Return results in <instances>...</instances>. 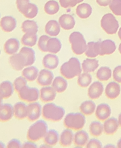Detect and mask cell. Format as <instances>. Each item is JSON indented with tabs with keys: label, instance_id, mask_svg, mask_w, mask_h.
Returning a JSON list of instances; mask_svg holds the SVG:
<instances>
[{
	"label": "cell",
	"instance_id": "cell-40",
	"mask_svg": "<svg viewBox=\"0 0 121 148\" xmlns=\"http://www.w3.org/2000/svg\"><path fill=\"white\" fill-rule=\"evenodd\" d=\"M44 10L46 14H50V15L56 14L59 11L58 3L54 0H50L46 3L44 6Z\"/></svg>",
	"mask_w": 121,
	"mask_h": 148
},
{
	"label": "cell",
	"instance_id": "cell-35",
	"mask_svg": "<svg viewBox=\"0 0 121 148\" xmlns=\"http://www.w3.org/2000/svg\"><path fill=\"white\" fill-rule=\"evenodd\" d=\"M59 140L58 133L55 130H49L47 132L46 135L45 136L44 142L46 144H48L49 146H53L58 143Z\"/></svg>",
	"mask_w": 121,
	"mask_h": 148
},
{
	"label": "cell",
	"instance_id": "cell-17",
	"mask_svg": "<svg viewBox=\"0 0 121 148\" xmlns=\"http://www.w3.org/2000/svg\"><path fill=\"white\" fill-rule=\"evenodd\" d=\"M104 90V87L101 82L95 81L91 84L88 90V96L90 99H98L101 96Z\"/></svg>",
	"mask_w": 121,
	"mask_h": 148
},
{
	"label": "cell",
	"instance_id": "cell-4",
	"mask_svg": "<svg viewBox=\"0 0 121 148\" xmlns=\"http://www.w3.org/2000/svg\"><path fill=\"white\" fill-rule=\"evenodd\" d=\"M86 123L84 114L82 112L77 113H69L65 118L64 125L67 128L73 130H80L83 128Z\"/></svg>",
	"mask_w": 121,
	"mask_h": 148
},
{
	"label": "cell",
	"instance_id": "cell-18",
	"mask_svg": "<svg viewBox=\"0 0 121 148\" xmlns=\"http://www.w3.org/2000/svg\"><path fill=\"white\" fill-rule=\"evenodd\" d=\"M103 126H104V132H105V134H108V135L114 134L119 128L118 120L116 119L115 118L107 119L105 120Z\"/></svg>",
	"mask_w": 121,
	"mask_h": 148
},
{
	"label": "cell",
	"instance_id": "cell-11",
	"mask_svg": "<svg viewBox=\"0 0 121 148\" xmlns=\"http://www.w3.org/2000/svg\"><path fill=\"white\" fill-rule=\"evenodd\" d=\"M17 21L12 16H5L0 20V27L6 33H10L16 28Z\"/></svg>",
	"mask_w": 121,
	"mask_h": 148
},
{
	"label": "cell",
	"instance_id": "cell-31",
	"mask_svg": "<svg viewBox=\"0 0 121 148\" xmlns=\"http://www.w3.org/2000/svg\"><path fill=\"white\" fill-rule=\"evenodd\" d=\"M52 87L58 93H62L65 90H66L67 87V82L66 79H65L64 77L58 76V77H56L53 80Z\"/></svg>",
	"mask_w": 121,
	"mask_h": 148
},
{
	"label": "cell",
	"instance_id": "cell-10",
	"mask_svg": "<svg viewBox=\"0 0 121 148\" xmlns=\"http://www.w3.org/2000/svg\"><path fill=\"white\" fill-rule=\"evenodd\" d=\"M54 75L52 71L47 69H42L39 72V75L36 82L39 85L46 87V86H49L52 84Z\"/></svg>",
	"mask_w": 121,
	"mask_h": 148
},
{
	"label": "cell",
	"instance_id": "cell-2",
	"mask_svg": "<svg viewBox=\"0 0 121 148\" xmlns=\"http://www.w3.org/2000/svg\"><path fill=\"white\" fill-rule=\"evenodd\" d=\"M48 132V125L43 120L36 121L29 128L27 138L31 141H38L45 138Z\"/></svg>",
	"mask_w": 121,
	"mask_h": 148
},
{
	"label": "cell",
	"instance_id": "cell-39",
	"mask_svg": "<svg viewBox=\"0 0 121 148\" xmlns=\"http://www.w3.org/2000/svg\"><path fill=\"white\" fill-rule=\"evenodd\" d=\"M96 77L99 81H106L111 77V70L108 67H101L97 71Z\"/></svg>",
	"mask_w": 121,
	"mask_h": 148
},
{
	"label": "cell",
	"instance_id": "cell-6",
	"mask_svg": "<svg viewBox=\"0 0 121 148\" xmlns=\"http://www.w3.org/2000/svg\"><path fill=\"white\" fill-rule=\"evenodd\" d=\"M101 26L107 34H114L119 28V24L112 14H106L102 17Z\"/></svg>",
	"mask_w": 121,
	"mask_h": 148
},
{
	"label": "cell",
	"instance_id": "cell-38",
	"mask_svg": "<svg viewBox=\"0 0 121 148\" xmlns=\"http://www.w3.org/2000/svg\"><path fill=\"white\" fill-rule=\"evenodd\" d=\"M81 112L86 116H90L95 112V103L94 102L91 100H87V101L83 102L80 105V107Z\"/></svg>",
	"mask_w": 121,
	"mask_h": 148
},
{
	"label": "cell",
	"instance_id": "cell-29",
	"mask_svg": "<svg viewBox=\"0 0 121 148\" xmlns=\"http://www.w3.org/2000/svg\"><path fill=\"white\" fill-rule=\"evenodd\" d=\"M20 53H22L26 58L27 66H31L35 62L36 56H35L34 50L32 48L29 47H24L20 49Z\"/></svg>",
	"mask_w": 121,
	"mask_h": 148
},
{
	"label": "cell",
	"instance_id": "cell-37",
	"mask_svg": "<svg viewBox=\"0 0 121 148\" xmlns=\"http://www.w3.org/2000/svg\"><path fill=\"white\" fill-rule=\"evenodd\" d=\"M38 37L36 34H24L21 38V43L24 47H32L36 44Z\"/></svg>",
	"mask_w": 121,
	"mask_h": 148
},
{
	"label": "cell",
	"instance_id": "cell-15",
	"mask_svg": "<svg viewBox=\"0 0 121 148\" xmlns=\"http://www.w3.org/2000/svg\"><path fill=\"white\" fill-rule=\"evenodd\" d=\"M20 48V42L16 38H10L4 44V52L8 55H13L18 53Z\"/></svg>",
	"mask_w": 121,
	"mask_h": 148
},
{
	"label": "cell",
	"instance_id": "cell-51",
	"mask_svg": "<svg viewBox=\"0 0 121 148\" xmlns=\"http://www.w3.org/2000/svg\"><path fill=\"white\" fill-rule=\"evenodd\" d=\"M112 0H96L97 3L101 6H107L109 5Z\"/></svg>",
	"mask_w": 121,
	"mask_h": 148
},
{
	"label": "cell",
	"instance_id": "cell-57",
	"mask_svg": "<svg viewBox=\"0 0 121 148\" xmlns=\"http://www.w3.org/2000/svg\"><path fill=\"white\" fill-rule=\"evenodd\" d=\"M118 36H119L120 39V40H121V27H120V28L119 31H118Z\"/></svg>",
	"mask_w": 121,
	"mask_h": 148
},
{
	"label": "cell",
	"instance_id": "cell-5",
	"mask_svg": "<svg viewBox=\"0 0 121 148\" xmlns=\"http://www.w3.org/2000/svg\"><path fill=\"white\" fill-rule=\"evenodd\" d=\"M69 41L71 44L72 51L77 55H81L86 52L87 48L86 42L84 37L80 32L72 33L69 37Z\"/></svg>",
	"mask_w": 121,
	"mask_h": 148
},
{
	"label": "cell",
	"instance_id": "cell-48",
	"mask_svg": "<svg viewBox=\"0 0 121 148\" xmlns=\"http://www.w3.org/2000/svg\"><path fill=\"white\" fill-rule=\"evenodd\" d=\"M87 148H101L102 144L97 139H91L86 145Z\"/></svg>",
	"mask_w": 121,
	"mask_h": 148
},
{
	"label": "cell",
	"instance_id": "cell-34",
	"mask_svg": "<svg viewBox=\"0 0 121 148\" xmlns=\"http://www.w3.org/2000/svg\"><path fill=\"white\" fill-rule=\"evenodd\" d=\"M77 14L80 18H87L92 14V7L87 3H83L78 5L77 8Z\"/></svg>",
	"mask_w": 121,
	"mask_h": 148
},
{
	"label": "cell",
	"instance_id": "cell-16",
	"mask_svg": "<svg viewBox=\"0 0 121 148\" xmlns=\"http://www.w3.org/2000/svg\"><path fill=\"white\" fill-rule=\"evenodd\" d=\"M14 117L18 120H23L27 117L28 107L22 102H18L14 106Z\"/></svg>",
	"mask_w": 121,
	"mask_h": 148
},
{
	"label": "cell",
	"instance_id": "cell-19",
	"mask_svg": "<svg viewBox=\"0 0 121 148\" xmlns=\"http://www.w3.org/2000/svg\"><path fill=\"white\" fill-rule=\"evenodd\" d=\"M59 63L58 57L53 53L52 54H47L44 56L42 59V65L46 69H54L58 67Z\"/></svg>",
	"mask_w": 121,
	"mask_h": 148
},
{
	"label": "cell",
	"instance_id": "cell-49",
	"mask_svg": "<svg viewBox=\"0 0 121 148\" xmlns=\"http://www.w3.org/2000/svg\"><path fill=\"white\" fill-rule=\"evenodd\" d=\"M113 77L117 83H121V65L115 68L113 72Z\"/></svg>",
	"mask_w": 121,
	"mask_h": 148
},
{
	"label": "cell",
	"instance_id": "cell-32",
	"mask_svg": "<svg viewBox=\"0 0 121 148\" xmlns=\"http://www.w3.org/2000/svg\"><path fill=\"white\" fill-rule=\"evenodd\" d=\"M99 67V60L95 59H86L82 64V69L83 72H92Z\"/></svg>",
	"mask_w": 121,
	"mask_h": 148
},
{
	"label": "cell",
	"instance_id": "cell-50",
	"mask_svg": "<svg viewBox=\"0 0 121 148\" xmlns=\"http://www.w3.org/2000/svg\"><path fill=\"white\" fill-rule=\"evenodd\" d=\"M7 147L8 148H20L22 147V144L20 143V140H18V139H12L8 143Z\"/></svg>",
	"mask_w": 121,
	"mask_h": 148
},
{
	"label": "cell",
	"instance_id": "cell-25",
	"mask_svg": "<svg viewBox=\"0 0 121 148\" xmlns=\"http://www.w3.org/2000/svg\"><path fill=\"white\" fill-rule=\"evenodd\" d=\"M60 25L56 21H49L45 27V31L48 36L55 37L60 33Z\"/></svg>",
	"mask_w": 121,
	"mask_h": 148
},
{
	"label": "cell",
	"instance_id": "cell-44",
	"mask_svg": "<svg viewBox=\"0 0 121 148\" xmlns=\"http://www.w3.org/2000/svg\"><path fill=\"white\" fill-rule=\"evenodd\" d=\"M27 85V80L23 76H20V77H17L16 79L14 80V90L17 93L20 91L22 87H24V86Z\"/></svg>",
	"mask_w": 121,
	"mask_h": 148
},
{
	"label": "cell",
	"instance_id": "cell-20",
	"mask_svg": "<svg viewBox=\"0 0 121 148\" xmlns=\"http://www.w3.org/2000/svg\"><path fill=\"white\" fill-rule=\"evenodd\" d=\"M116 49V45L114 42L111 40H106L100 42V53L99 56L110 55L112 54Z\"/></svg>",
	"mask_w": 121,
	"mask_h": 148
},
{
	"label": "cell",
	"instance_id": "cell-42",
	"mask_svg": "<svg viewBox=\"0 0 121 148\" xmlns=\"http://www.w3.org/2000/svg\"><path fill=\"white\" fill-rule=\"evenodd\" d=\"M91 82H92V76L89 73L83 72L78 76L77 83L80 87H87L89 84H91Z\"/></svg>",
	"mask_w": 121,
	"mask_h": 148
},
{
	"label": "cell",
	"instance_id": "cell-33",
	"mask_svg": "<svg viewBox=\"0 0 121 148\" xmlns=\"http://www.w3.org/2000/svg\"><path fill=\"white\" fill-rule=\"evenodd\" d=\"M61 49V43L58 38L50 37L47 43V49L48 52L53 54H56Z\"/></svg>",
	"mask_w": 121,
	"mask_h": 148
},
{
	"label": "cell",
	"instance_id": "cell-27",
	"mask_svg": "<svg viewBox=\"0 0 121 148\" xmlns=\"http://www.w3.org/2000/svg\"><path fill=\"white\" fill-rule=\"evenodd\" d=\"M89 141V134L85 131H79L74 134L73 142L77 147H83Z\"/></svg>",
	"mask_w": 121,
	"mask_h": 148
},
{
	"label": "cell",
	"instance_id": "cell-46",
	"mask_svg": "<svg viewBox=\"0 0 121 148\" xmlns=\"http://www.w3.org/2000/svg\"><path fill=\"white\" fill-rule=\"evenodd\" d=\"M77 3V0H60V5L65 8L74 7Z\"/></svg>",
	"mask_w": 121,
	"mask_h": 148
},
{
	"label": "cell",
	"instance_id": "cell-47",
	"mask_svg": "<svg viewBox=\"0 0 121 148\" xmlns=\"http://www.w3.org/2000/svg\"><path fill=\"white\" fill-rule=\"evenodd\" d=\"M30 3V0H16V5L18 10L20 13L23 12V11L25 7Z\"/></svg>",
	"mask_w": 121,
	"mask_h": 148
},
{
	"label": "cell",
	"instance_id": "cell-55",
	"mask_svg": "<svg viewBox=\"0 0 121 148\" xmlns=\"http://www.w3.org/2000/svg\"><path fill=\"white\" fill-rule=\"evenodd\" d=\"M117 147L121 148V139H120L118 142H117Z\"/></svg>",
	"mask_w": 121,
	"mask_h": 148
},
{
	"label": "cell",
	"instance_id": "cell-9",
	"mask_svg": "<svg viewBox=\"0 0 121 148\" xmlns=\"http://www.w3.org/2000/svg\"><path fill=\"white\" fill-rule=\"evenodd\" d=\"M28 113H27V119L30 122H34L39 119L42 113V106L39 103L33 102L30 103L28 106Z\"/></svg>",
	"mask_w": 121,
	"mask_h": 148
},
{
	"label": "cell",
	"instance_id": "cell-26",
	"mask_svg": "<svg viewBox=\"0 0 121 148\" xmlns=\"http://www.w3.org/2000/svg\"><path fill=\"white\" fill-rule=\"evenodd\" d=\"M86 56L89 58H95L100 53V42H89L87 43Z\"/></svg>",
	"mask_w": 121,
	"mask_h": 148
},
{
	"label": "cell",
	"instance_id": "cell-59",
	"mask_svg": "<svg viewBox=\"0 0 121 148\" xmlns=\"http://www.w3.org/2000/svg\"><path fill=\"white\" fill-rule=\"evenodd\" d=\"M83 1V0H77V2H78V3H80V2H82Z\"/></svg>",
	"mask_w": 121,
	"mask_h": 148
},
{
	"label": "cell",
	"instance_id": "cell-8",
	"mask_svg": "<svg viewBox=\"0 0 121 148\" xmlns=\"http://www.w3.org/2000/svg\"><path fill=\"white\" fill-rule=\"evenodd\" d=\"M9 64L15 71H21L27 66V59L21 53H15L9 57Z\"/></svg>",
	"mask_w": 121,
	"mask_h": 148
},
{
	"label": "cell",
	"instance_id": "cell-1",
	"mask_svg": "<svg viewBox=\"0 0 121 148\" xmlns=\"http://www.w3.org/2000/svg\"><path fill=\"white\" fill-rule=\"evenodd\" d=\"M82 67L80 62L77 58H71L68 62H65L61 65L60 72L63 77L67 79H72L74 77L79 76L82 73Z\"/></svg>",
	"mask_w": 121,
	"mask_h": 148
},
{
	"label": "cell",
	"instance_id": "cell-3",
	"mask_svg": "<svg viewBox=\"0 0 121 148\" xmlns=\"http://www.w3.org/2000/svg\"><path fill=\"white\" fill-rule=\"evenodd\" d=\"M65 114L64 108L58 106L54 103H46L42 108L43 119L51 122H59L62 119Z\"/></svg>",
	"mask_w": 121,
	"mask_h": 148
},
{
	"label": "cell",
	"instance_id": "cell-60",
	"mask_svg": "<svg viewBox=\"0 0 121 148\" xmlns=\"http://www.w3.org/2000/svg\"><path fill=\"white\" fill-rule=\"evenodd\" d=\"M0 55H1V50H0Z\"/></svg>",
	"mask_w": 121,
	"mask_h": 148
},
{
	"label": "cell",
	"instance_id": "cell-23",
	"mask_svg": "<svg viewBox=\"0 0 121 148\" xmlns=\"http://www.w3.org/2000/svg\"><path fill=\"white\" fill-rule=\"evenodd\" d=\"M14 90V84L9 81H5L0 84V91L2 92L4 99H8L12 96Z\"/></svg>",
	"mask_w": 121,
	"mask_h": 148
},
{
	"label": "cell",
	"instance_id": "cell-7",
	"mask_svg": "<svg viewBox=\"0 0 121 148\" xmlns=\"http://www.w3.org/2000/svg\"><path fill=\"white\" fill-rule=\"evenodd\" d=\"M20 99L27 103H33L38 100L39 98V91L37 88L30 87L27 85L24 86L18 93Z\"/></svg>",
	"mask_w": 121,
	"mask_h": 148
},
{
	"label": "cell",
	"instance_id": "cell-22",
	"mask_svg": "<svg viewBox=\"0 0 121 148\" xmlns=\"http://www.w3.org/2000/svg\"><path fill=\"white\" fill-rule=\"evenodd\" d=\"M58 23L64 30H71L75 26V20L71 14H65L59 18Z\"/></svg>",
	"mask_w": 121,
	"mask_h": 148
},
{
	"label": "cell",
	"instance_id": "cell-58",
	"mask_svg": "<svg viewBox=\"0 0 121 148\" xmlns=\"http://www.w3.org/2000/svg\"><path fill=\"white\" fill-rule=\"evenodd\" d=\"M119 52H120V53L121 54V43L120 44V46H119Z\"/></svg>",
	"mask_w": 121,
	"mask_h": 148
},
{
	"label": "cell",
	"instance_id": "cell-43",
	"mask_svg": "<svg viewBox=\"0 0 121 148\" xmlns=\"http://www.w3.org/2000/svg\"><path fill=\"white\" fill-rule=\"evenodd\" d=\"M110 9L116 15H121V0H112L109 5Z\"/></svg>",
	"mask_w": 121,
	"mask_h": 148
},
{
	"label": "cell",
	"instance_id": "cell-21",
	"mask_svg": "<svg viewBox=\"0 0 121 148\" xmlns=\"http://www.w3.org/2000/svg\"><path fill=\"white\" fill-rule=\"evenodd\" d=\"M120 86L117 82H111L106 87L105 95L109 99H115L120 95Z\"/></svg>",
	"mask_w": 121,
	"mask_h": 148
},
{
	"label": "cell",
	"instance_id": "cell-61",
	"mask_svg": "<svg viewBox=\"0 0 121 148\" xmlns=\"http://www.w3.org/2000/svg\"><path fill=\"white\" fill-rule=\"evenodd\" d=\"M0 15H1V14H0Z\"/></svg>",
	"mask_w": 121,
	"mask_h": 148
},
{
	"label": "cell",
	"instance_id": "cell-14",
	"mask_svg": "<svg viewBox=\"0 0 121 148\" xmlns=\"http://www.w3.org/2000/svg\"><path fill=\"white\" fill-rule=\"evenodd\" d=\"M111 114V107L106 103H101L98 106L95 111V116L100 121H105Z\"/></svg>",
	"mask_w": 121,
	"mask_h": 148
},
{
	"label": "cell",
	"instance_id": "cell-53",
	"mask_svg": "<svg viewBox=\"0 0 121 148\" xmlns=\"http://www.w3.org/2000/svg\"><path fill=\"white\" fill-rule=\"evenodd\" d=\"M3 99H4L3 95H2V92L0 91V109L2 108V105H3Z\"/></svg>",
	"mask_w": 121,
	"mask_h": 148
},
{
	"label": "cell",
	"instance_id": "cell-30",
	"mask_svg": "<svg viewBox=\"0 0 121 148\" xmlns=\"http://www.w3.org/2000/svg\"><path fill=\"white\" fill-rule=\"evenodd\" d=\"M21 30L24 34H36L38 32V25L34 21L26 20L22 23Z\"/></svg>",
	"mask_w": 121,
	"mask_h": 148
},
{
	"label": "cell",
	"instance_id": "cell-24",
	"mask_svg": "<svg viewBox=\"0 0 121 148\" xmlns=\"http://www.w3.org/2000/svg\"><path fill=\"white\" fill-rule=\"evenodd\" d=\"M73 138H74V135L72 131L70 128L65 129L60 134V139H59L60 145L63 147L70 146L73 141Z\"/></svg>",
	"mask_w": 121,
	"mask_h": 148
},
{
	"label": "cell",
	"instance_id": "cell-36",
	"mask_svg": "<svg viewBox=\"0 0 121 148\" xmlns=\"http://www.w3.org/2000/svg\"><path fill=\"white\" fill-rule=\"evenodd\" d=\"M23 14L25 18L29 19H32L37 15L38 14V7L33 3H29L23 11Z\"/></svg>",
	"mask_w": 121,
	"mask_h": 148
},
{
	"label": "cell",
	"instance_id": "cell-13",
	"mask_svg": "<svg viewBox=\"0 0 121 148\" xmlns=\"http://www.w3.org/2000/svg\"><path fill=\"white\" fill-rule=\"evenodd\" d=\"M39 97L41 100L44 103L52 102L56 97V91L52 87L46 86L40 90Z\"/></svg>",
	"mask_w": 121,
	"mask_h": 148
},
{
	"label": "cell",
	"instance_id": "cell-56",
	"mask_svg": "<svg viewBox=\"0 0 121 148\" xmlns=\"http://www.w3.org/2000/svg\"><path fill=\"white\" fill-rule=\"evenodd\" d=\"M4 147H5V145L4 143L0 142V148H4Z\"/></svg>",
	"mask_w": 121,
	"mask_h": 148
},
{
	"label": "cell",
	"instance_id": "cell-28",
	"mask_svg": "<svg viewBox=\"0 0 121 148\" xmlns=\"http://www.w3.org/2000/svg\"><path fill=\"white\" fill-rule=\"evenodd\" d=\"M39 75L38 69L34 66H29L22 70V76L28 81H33L37 79Z\"/></svg>",
	"mask_w": 121,
	"mask_h": 148
},
{
	"label": "cell",
	"instance_id": "cell-54",
	"mask_svg": "<svg viewBox=\"0 0 121 148\" xmlns=\"http://www.w3.org/2000/svg\"><path fill=\"white\" fill-rule=\"evenodd\" d=\"M118 123H119V125L121 127V113L119 115V117H118Z\"/></svg>",
	"mask_w": 121,
	"mask_h": 148
},
{
	"label": "cell",
	"instance_id": "cell-45",
	"mask_svg": "<svg viewBox=\"0 0 121 148\" xmlns=\"http://www.w3.org/2000/svg\"><path fill=\"white\" fill-rule=\"evenodd\" d=\"M50 39V37H48L47 35H42L39 37L38 40V47L43 53L48 52L47 49V43H48V40Z\"/></svg>",
	"mask_w": 121,
	"mask_h": 148
},
{
	"label": "cell",
	"instance_id": "cell-41",
	"mask_svg": "<svg viewBox=\"0 0 121 148\" xmlns=\"http://www.w3.org/2000/svg\"><path fill=\"white\" fill-rule=\"evenodd\" d=\"M89 131H90L92 135L98 137V136H100L102 134L103 131H104V126L101 122L95 121V122H92L90 124Z\"/></svg>",
	"mask_w": 121,
	"mask_h": 148
},
{
	"label": "cell",
	"instance_id": "cell-52",
	"mask_svg": "<svg viewBox=\"0 0 121 148\" xmlns=\"http://www.w3.org/2000/svg\"><path fill=\"white\" fill-rule=\"evenodd\" d=\"M22 147H24V148H27V147L36 148V147H37V146H36V144L33 143V141L31 142V140H30L29 142H26V143H24V144H22Z\"/></svg>",
	"mask_w": 121,
	"mask_h": 148
},
{
	"label": "cell",
	"instance_id": "cell-12",
	"mask_svg": "<svg viewBox=\"0 0 121 148\" xmlns=\"http://www.w3.org/2000/svg\"><path fill=\"white\" fill-rule=\"evenodd\" d=\"M13 116H14V106L10 103H3L0 109V122H8Z\"/></svg>",
	"mask_w": 121,
	"mask_h": 148
}]
</instances>
